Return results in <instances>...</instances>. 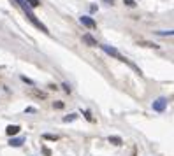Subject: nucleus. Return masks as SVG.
Instances as JSON below:
<instances>
[{
	"instance_id": "obj_3",
	"label": "nucleus",
	"mask_w": 174,
	"mask_h": 156,
	"mask_svg": "<svg viewBox=\"0 0 174 156\" xmlns=\"http://www.w3.org/2000/svg\"><path fill=\"white\" fill-rule=\"evenodd\" d=\"M165 107H167V100H165V98H158V100L153 102V111H157V112L165 111Z\"/></svg>"
},
{
	"instance_id": "obj_7",
	"label": "nucleus",
	"mask_w": 174,
	"mask_h": 156,
	"mask_svg": "<svg viewBox=\"0 0 174 156\" xmlns=\"http://www.w3.org/2000/svg\"><path fill=\"white\" fill-rule=\"evenodd\" d=\"M23 137H18V139H11L9 140V145H11V147H20V145L23 144Z\"/></svg>"
},
{
	"instance_id": "obj_10",
	"label": "nucleus",
	"mask_w": 174,
	"mask_h": 156,
	"mask_svg": "<svg viewBox=\"0 0 174 156\" xmlns=\"http://www.w3.org/2000/svg\"><path fill=\"white\" fill-rule=\"evenodd\" d=\"M141 44V46H144V48H153V49H158V46L157 44H153V42H144V40H142V42H139Z\"/></svg>"
},
{
	"instance_id": "obj_12",
	"label": "nucleus",
	"mask_w": 174,
	"mask_h": 156,
	"mask_svg": "<svg viewBox=\"0 0 174 156\" xmlns=\"http://www.w3.org/2000/svg\"><path fill=\"white\" fill-rule=\"evenodd\" d=\"M123 4L127 7H136V0H123Z\"/></svg>"
},
{
	"instance_id": "obj_4",
	"label": "nucleus",
	"mask_w": 174,
	"mask_h": 156,
	"mask_svg": "<svg viewBox=\"0 0 174 156\" xmlns=\"http://www.w3.org/2000/svg\"><path fill=\"white\" fill-rule=\"evenodd\" d=\"M79 21H81L85 27H88V28H95V21H93L90 16H81L79 18Z\"/></svg>"
},
{
	"instance_id": "obj_1",
	"label": "nucleus",
	"mask_w": 174,
	"mask_h": 156,
	"mask_svg": "<svg viewBox=\"0 0 174 156\" xmlns=\"http://www.w3.org/2000/svg\"><path fill=\"white\" fill-rule=\"evenodd\" d=\"M16 2H18V6H20V7L23 9V11H25V14H27V18L30 19V23H32L33 27H37L39 30H42L44 33H49L48 27H46L44 23H41V21H39V19H37V16H35V14L32 12V9H30V7L27 6V2H25V0H16Z\"/></svg>"
},
{
	"instance_id": "obj_9",
	"label": "nucleus",
	"mask_w": 174,
	"mask_h": 156,
	"mask_svg": "<svg viewBox=\"0 0 174 156\" xmlns=\"http://www.w3.org/2000/svg\"><path fill=\"white\" fill-rule=\"evenodd\" d=\"M25 2H27V6L30 7V9H32V7H39L41 6V0H25Z\"/></svg>"
},
{
	"instance_id": "obj_13",
	"label": "nucleus",
	"mask_w": 174,
	"mask_h": 156,
	"mask_svg": "<svg viewBox=\"0 0 174 156\" xmlns=\"http://www.w3.org/2000/svg\"><path fill=\"white\" fill-rule=\"evenodd\" d=\"M42 137H44V139H48V140H56V139H58L56 135H49V133H44Z\"/></svg>"
},
{
	"instance_id": "obj_6",
	"label": "nucleus",
	"mask_w": 174,
	"mask_h": 156,
	"mask_svg": "<svg viewBox=\"0 0 174 156\" xmlns=\"http://www.w3.org/2000/svg\"><path fill=\"white\" fill-rule=\"evenodd\" d=\"M20 130H21V128H20L18 124H9V126L6 128V133L9 135V137H12V135H16L18 132H20Z\"/></svg>"
},
{
	"instance_id": "obj_15",
	"label": "nucleus",
	"mask_w": 174,
	"mask_h": 156,
	"mask_svg": "<svg viewBox=\"0 0 174 156\" xmlns=\"http://www.w3.org/2000/svg\"><path fill=\"white\" fill-rule=\"evenodd\" d=\"M158 35H169V37H171V35H172V30H169V32H157Z\"/></svg>"
},
{
	"instance_id": "obj_17",
	"label": "nucleus",
	"mask_w": 174,
	"mask_h": 156,
	"mask_svg": "<svg viewBox=\"0 0 174 156\" xmlns=\"http://www.w3.org/2000/svg\"><path fill=\"white\" fill-rule=\"evenodd\" d=\"M63 90H65L67 93H71V88H69V84H63Z\"/></svg>"
},
{
	"instance_id": "obj_16",
	"label": "nucleus",
	"mask_w": 174,
	"mask_h": 156,
	"mask_svg": "<svg viewBox=\"0 0 174 156\" xmlns=\"http://www.w3.org/2000/svg\"><path fill=\"white\" fill-rule=\"evenodd\" d=\"M21 79H23V81H25V82H28V84H33V82H32V81H30V79H27V77H25V75H23Z\"/></svg>"
},
{
	"instance_id": "obj_11",
	"label": "nucleus",
	"mask_w": 174,
	"mask_h": 156,
	"mask_svg": "<svg viewBox=\"0 0 174 156\" xmlns=\"http://www.w3.org/2000/svg\"><path fill=\"white\" fill-rule=\"evenodd\" d=\"M76 118H77V114H69V116H65V118H63V121H65V123H69V121H74Z\"/></svg>"
},
{
	"instance_id": "obj_8",
	"label": "nucleus",
	"mask_w": 174,
	"mask_h": 156,
	"mask_svg": "<svg viewBox=\"0 0 174 156\" xmlns=\"http://www.w3.org/2000/svg\"><path fill=\"white\" fill-rule=\"evenodd\" d=\"M107 140L111 142V144H114V145H121V144H123V140H121L120 137H116V135H111Z\"/></svg>"
},
{
	"instance_id": "obj_2",
	"label": "nucleus",
	"mask_w": 174,
	"mask_h": 156,
	"mask_svg": "<svg viewBox=\"0 0 174 156\" xmlns=\"http://www.w3.org/2000/svg\"><path fill=\"white\" fill-rule=\"evenodd\" d=\"M98 48H102V51H106L107 54H111V56H114V58H118L120 61H123V56H121L120 53H118V49H114V48H111V46H98Z\"/></svg>"
},
{
	"instance_id": "obj_18",
	"label": "nucleus",
	"mask_w": 174,
	"mask_h": 156,
	"mask_svg": "<svg viewBox=\"0 0 174 156\" xmlns=\"http://www.w3.org/2000/svg\"><path fill=\"white\" fill-rule=\"evenodd\" d=\"M104 2H106V4H109V6H113V4H114V0H104Z\"/></svg>"
},
{
	"instance_id": "obj_5",
	"label": "nucleus",
	"mask_w": 174,
	"mask_h": 156,
	"mask_svg": "<svg viewBox=\"0 0 174 156\" xmlns=\"http://www.w3.org/2000/svg\"><path fill=\"white\" fill-rule=\"evenodd\" d=\"M83 40H85V42H86L88 46H92V48H97V46H98L97 40H95V39H93L92 35H90V33H85V35H83Z\"/></svg>"
},
{
	"instance_id": "obj_14",
	"label": "nucleus",
	"mask_w": 174,
	"mask_h": 156,
	"mask_svg": "<svg viewBox=\"0 0 174 156\" xmlns=\"http://www.w3.org/2000/svg\"><path fill=\"white\" fill-rule=\"evenodd\" d=\"M54 109H63V102H54Z\"/></svg>"
}]
</instances>
